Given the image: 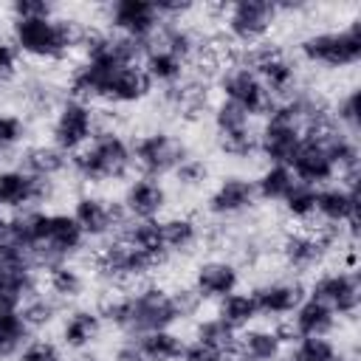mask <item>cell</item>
I'll use <instances>...</instances> for the list:
<instances>
[{
  "instance_id": "obj_1",
  "label": "cell",
  "mask_w": 361,
  "mask_h": 361,
  "mask_svg": "<svg viewBox=\"0 0 361 361\" xmlns=\"http://www.w3.org/2000/svg\"><path fill=\"white\" fill-rule=\"evenodd\" d=\"M99 316L104 324L121 330L130 338H138L152 330H166L180 322L175 296L164 285H141L133 293H116L99 302Z\"/></svg>"
},
{
  "instance_id": "obj_2",
  "label": "cell",
  "mask_w": 361,
  "mask_h": 361,
  "mask_svg": "<svg viewBox=\"0 0 361 361\" xmlns=\"http://www.w3.org/2000/svg\"><path fill=\"white\" fill-rule=\"evenodd\" d=\"M85 23L76 17H62L59 11L51 17H28L11 20V45L20 56L34 62H62L73 51H79L85 37Z\"/></svg>"
},
{
  "instance_id": "obj_3",
  "label": "cell",
  "mask_w": 361,
  "mask_h": 361,
  "mask_svg": "<svg viewBox=\"0 0 361 361\" xmlns=\"http://www.w3.org/2000/svg\"><path fill=\"white\" fill-rule=\"evenodd\" d=\"M68 172L90 186L127 180L133 172V147L118 130L99 127V133L79 152L71 155Z\"/></svg>"
},
{
  "instance_id": "obj_4",
  "label": "cell",
  "mask_w": 361,
  "mask_h": 361,
  "mask_svg": "<svg viewBox=\"0 0 361 361\" xmlns=\"http://www.w3.org/2000/svg\"><path fill=\"white\" fill-rule=\"evenodd\" d=\"M296 54L302 62L324 71H347L361 62V20L353 17L341 28L310 31L299 39Z\"/></svg>"
},
{
  "instance_id": "obj_5",
  "label": "cell",
  "mask_w": 361,
  "mask_h": 361,
  "mask_svg": "<svg viewBox=\"0 0 361 361\" xmlns=\"http://www.w3.org/2000/svg\"><path fill=\"white\" fill-rule=\"evenodd\" d=\"M223 31L240 48H254L268 39L279 20V6L271 0H237L220 8Z\"/></svg>"
},
{
  "instance_id": "obj_6",
  "label": "cell",
  "mask_w": 361,
  "mask_h": 361,
  "mask_svg": "<svg viewBox=\"0 0 361 361\" xmlns=\"http://www.w3.org/2000/svg\"><path fill=\"white\" fill-rule=\"evenodd\" d=\"M99 127L102 113L93 104L65 96L51 113V144L59 147L65 155H73L99 133Z\"/></svg>"
},
{
  "instance_id": "obj_7",
  "label": "cell",
  "mask_w": 361,
  "mask_h": 361,
  "mask_svg": "<svg viewBox=\"0 0 361 361\" xmlns=\"http://www.w3.org/2000/svg\"><path fill=\"white\" fill-rule=\"evenodd\" d=\"M130 147H133V169H138V175H147V178L172 175L178 164L189 155L186 141L169 130L141 133L135 141H130Z\"/></svg>"
},
{
  "instance_id": "obj_8",
  "label": "cell",
  "mask_w": 361,
  "mask_h": 361,
  "mask_svg": "<svg viewBox=\"0 0 361 361\" xmlns=\"http://www.w3.org/2000/svg\"><path fill=\"white\" fill-rule=\"evenodd\" d=\"M240 62H245L259 82L265 85V90L271 93V99H285L299 87V65L296 59L282 51L274 42H259L254 48H245V54L240 56Z\"/></svg>"
},
{
  "instance_id": "obj_9",
  "label": "cell",
  "mask_w": 361,
  "mask_h": 361,
  "mask_svg": "<svg viewBox=\"0 0 361 361\" xmlns=\"http://www.w3.org/2000/svg\"><path fill=\"white\" fill-rule=\"evenodd\" d=\"M217 90H220V99L223 102H231L234 107L245 110L251 118L257 116H265L274 104L271 93L265 90V85L259 82V76L240 59L223 65L217 71V79H214Z\"/></svg>"
},
{
  "instance_id": "obj_10",
  "label": "cell",
  "mask_w": 361,
  "mask_h": 361,
  "mask_svg": "<svg viewBox=\"0 0 361 361\" xmlns=\"http://www.w3.org/2000/svg\"><path fill=\"white\" fill-rule=\"evenodd\" d=\"M344 243V231L333 226H322L319 231H288L279 243V254L285 268L293 274H307L324 262V257Z\"/></svg>"
},
{
  "instance_id": "obj_11",
  "label": "cell",
  "mask_w": 361,
  "mask_h": 361,
  "mask_svg": "<svg viewBox=\"0 0 361 361\" xmlns=\"http://www.w3.org/2000/svg\"><path fill=\"white\" fill-rule=\"evenodd\" d=\"M93 268L107 282H138L147 274H152L158 265L147 254H141L130 243H124L118 234H113L93 254Z\"/></svg>"
},
{
  "instance_id": "obj_12",
  "label": "cell",
  "mask_w": 361,
  "mask_h": 361,
  "mask_svg": "<svg viewBox=\"0 0 361 361\" xmlns=\"http://www.w3.org/2000/svg\"><path fill=\"white\" fill-rule=\"evenodd\" d=\"M37 290V262L23 248L6 243L0 248V307L20 310L23 302Z\"/></svg>"
},
{
  "instance_id": "obj_13",
  "label": "cell",
  "mask_w": 361,
  "mask_h": 361,
  "mask_svg": "<svg viewBox=\"0 0 361 361\" xmlns=\"http://www.w3.org/2000/svg\"><path fill=\"white\" fill-rule=\"evenodd\" d=\"M307 296L319 299L322 305H327L338 322L341 319H355L358 316V307H361V282H358V274L355 271H344V268H336V271H322L313 276V282L305 288Z\"/></svg>"
},
{
  "instance_id": "obj_14",
  "label": "cell",
  "mask_w": 361,
  "mask_h": 361,
  "mask_svg": "<svg viewBox=\"0 0 361 361\" xmlns=\"http://www.w3.org/2000/svg\"><path fill=\"white\" fill-rule=\"evenodd\" d=\"M56 180H42L28 175L23 166H0V212H28L54 195Z\"/></svg>"
},
{
  "instance_id": "obj_15",
  "label": "cell",
  "mask_w": 361,
  "mask_h": 361,
  "mask_svg": "<svg viewBox=\"0 0 361 361\" xmlns=\"http://www.w3.org/2000/svg\"><path fill=\"white\" fill-rule=\"evenodd\" d=\"M161 17L155 3L149 0H113L104 6V25L113 34L138 39V42H149L152 34L161 28Z\"/></svg>"
},
{
  "instance_id": "obj_16",
  "label": "cell",
  "mask_w": 361,
  "mask_h": 361,
  "mask_svg": "<svg viewBox=\"0 0 361 361\" xmlns=\"http://www.w3.org/2000/svg\"><path fill=\"white\" fill-rule=\"evenodd\" d=\"M71 217L82 228L85 240H107V237L118 234V228L127 223L121 203H113V200L93 195V192H85L73 200Z\"/></svg>"
},
{
  "instance_id": "obj_17",
  "label": "cell",
  "mask_w": 361,
  "mask_h": 361,
  "mask_svg": "<svg viewBox=\"0 0 361 361\" xmlns=\"http://www.w3.org/2000/svg\"><path fill=\"white\" fill-rule=\"evenodd\" d=\"M257 206V192H254V178L231 172L223 175L212 192L206 195V214L214 220H234L248 214Z\"/></svg>"
},
{
  "instance_id": "obj_18",
  "label": "cell",
  "mask_w": 361,
  "mask_h": 361,
  "mask_svg": "<svg viewBox=\"0 0 361 361\" xmlns=\"http://www.w3.org/2000/svg\"><path fill=\"white\" fill-rule=\"evenodd\" d=\"M118 203L127 220H161V214L169 206V189L164 186L161 178L135 175L127 180Z\"/></svg>"
},
{
  "instance_id": "obj_19",
  "label": "cell",
  "mask_w": 361,
  "mask_h": 361,
  "mask_svg": "<svg viewBox=\"0 0 361 361\" xmlns=\"http://www.w3.org/2000/svg\"><path fill=\"white\" fill-rule=\"evenodd\" d=\"M251 296L257 302L259 319L285 322L299 307V302L307 296V290L299 279H268V282H259L257 288H251Z\"/></svg>"
},
{
  "instance_id": "obj_20",
  "label": "cell",
  "mask_w": 361,
  "mask_h": 361,
  "mask_svg": "<svg viewBox=\"0 0 361 361\" xmlns=\"http://www.w3.org/2000/svg\"><path fill=\"white\" fill-rule=\"evenodd\" d=\"M237 288H240V268L226 257H209V259L197 262V268L192 274V290L197 293L200 302H206V299L220 302L223 296L234 293Z\"/></svg>"
},
{
  "instance_id": "obj_21",
  "label": "cell",
  "mask_w": 361,
  "mask_h": 361,
  "mask_svg": "<svg viewBox=\"0 0 361 361\" xmlns=\"http://www.w3.org/2000/svg\"><path fill=\"white\" fill-rule=\"evenodd\" d=\"M288 166H290V172L299 183H307V186H316V189H322V186H327L338 178L327 149L322 147V141L316 135L302 138V144H299V149H296V155L290 158Z\"/></svg>"
},
{
  "instance_id": "obj_22",
  "label": "cell",
  "mask_w": 361,
  "mask_h": 361,
  "mask_svg": "<svg viewBox=\"0 0 361 361\" xmlns=\"http://www.w3.org/2000/svg\"><path fill=\"white\" fill-rule=\"evenodd\" d=\"M102 316L96 307H73L62 316L59 324V347L71 350V353H87L99 336H102Z\"/></svg>"
},
{
  "instance_id": "obj_23",
  "label": "cell",
  "mask_w": 361,
  "mask_h": 361,
  "mask_svg": "<svg viewBox=\"0 0 361 361\" xmlns=\"http://www.w3.org/2000/svg\"><path fill=\"white\" fill-rule=\"evenodd\" d=\"M316 217L324 226L344 228L358 223V192L344 183H327L316 195Z\"/></svg>"
},
{
  "instance_id": "obj_24",
  "label": "cell",
  "mask_w": 361,
  "mask_h": 361,
  "mask_svg": "<svg viewBox=\"0 0 361 361\" xmlns=\"http://www.w3.org/2000/svg\"><path fill=\"white\" fill-rule=\"evenodd\" d=\"M285 355V341L276 333V327L251 324L237 333L234 358L237 361H279Z\"/></svg>"
},
{
  "instance_id": "obj_25",
  "label": "cell",
  "mask_w": 361,
  "mask_h": 361,
  "mask_svg": "<svg viewBox=\"0 0 361 361\" xmlns=\"http://www.w3.org/2000/svg\"><path fill=\"white\" fill-rule=\"evenodd\" d=\"M288 324H290L293 338H305V336H333L341 322L327 305H322L313 296H305L299 307L288 316Z\"/></svg>"
},
{
  "instance_id": "obj_26",
  "label": "cell",
  "mask_w": 361,
  "mask_h": 361,
  "mask_svg": "<svg viewBox=\"0 0 361 361\" xmlns=\"http://www.w3.org/2000/svg\"><path fill=\"white\" fill-rule=\"evenodd\" d=\"M68 164H71V155H65L59 147H54L51 141H39V144H28L23 147L20 152V164L28 175L34 178H42V180H56L62 172H68Z\"/></svg>"
},
{
  "instance_id": "obj_27",
  "label": "cell",
  "mask_w": 361,
  "mask_h": 361,
  "mask_svg": "<svg viewBox=\"0 0 361 361\" xmlns=\"http://www.w3.org/2000/svg\"><path fill=\"white\" fill-rule=\"evenodd\" d=\"M141 68L149 76V82L152 85H161L164 90L166 87H175V85H180L186 79V62L180 56L158 48V45H149V42H147V51L141 56Z\"/></svg>"
},
{
  "instance_id": "obj_28",
  "label": "cell",
  "mask_w": 361,
  "mask_h": 361,
  "mask_svg": "<svg viewBox=\"0 0 361 361\" xmlns=\"http://www.w3.org/2000/svg\"><path fill=\"white\" fill-rule=\"evenodd\" d=\"M118 237L124 243H130L135 251L147 254L155 265H164L166 262V248H164V240H161V226L158 220H127L121 228H118Z\"/></svg>"
},
{
  "instance_id": "obj_29",
  "label": "cell",
  "mask_w": 361,
  "mask_h": 361,
  "mask_svg": "<svg viewBox=\"0 0 361 361\" xmlns=\"http://www.w3.org/2000/svg\"><path fill=\"white\" fill-rule=\"evenodd\" d=\"M166 254H186L200 243V226L189 214H166L158 220Z\"/></svg>"
},
{
  "instance_id": "obj_30",
  "label": "cell",
  "mask_w": 361,
  "mask_h": 361,
  "mask_svg": "<svg viewBox=\"0 0 361 361\" xmlns=\"http://www.w3.org/2000/svg\"><path fill=\"white\" fill-rule=\"evenodd\" d=\"M87 288V276L73 262H56L45 268V290L56 302H76Z\"/></svg>"
},
{
  "instance_id": "obj_31",
  "label": "cell",
  "mask_w": 361,
  "mask_h": 361,
  "mask_svg": "<svg viewBox=\"0 0 361 361\" xmlns=\"http://www.w3.org/2000/svg\"><path fill=\"white\" fill-rule=\"evenodd\" d=\"M214 316H217L223 324H228L234 333L251 327V324L259 319V313H257V302H254L251 290H243V288H237L234 293L223 296V299L217 302V313H214Z\"/></svg>"
},
{
  "instance_id": "obj_32",
  "label": "cell",
  "mask_w": 361,
  "mask_h": 361,
  "mask_svg": "<svg viewBox=\"0 0 361 361\" xmlns=\"http://www.w3.org/2000/svg\"><path fill=\"white\" fill-rule=\"evenodd\" d=\"M293 183H296V178L288 164H265L259 169V175L254 178V192H257V200L282 203L288 197V192L293 189Z\"/></svg>"
},
{
  "instance_id": "obj_33",
  "label": "cell",
  "mask_w": 361,
  "mask_h": 361,
  "mask_svg": "<svg viewBox=\"0 0 361 361\" xmlns=\"http://www.w3.org/2000/svg\"><path fill=\"white\" fill-rule=\"evenodd\" d=\"M135 344L147 361H180L186 338L180 333H175L172 327H166V330H152V333L138 336Z\"/></svg>"
},
{
  "instance_id": "obj_34",
  "label": "cell",
  "mask_w": 361,
  "mask_h": 361,
  "mask_svg": "<svg viewBox=\"0 0 361 361\" xmlns=\"http://www.w3.org/2000/svg\"><path fill=\"white\" fill-rule=\"evenodd\" d=\"M34 338L28 324L23 322L20 310L0 307V361H11L23 353V347Z\"/></svg>"
},
{
  "instance_id": "obj_35",
  "label": "cell",
  "mask_w": 361,
  "mask_h": 361,
  "mask_svg": "<svg viewBox=\"0 0 361 361\" xmlns=\"http://www.w3.org/2000/svg\"><path fill=\"white\" fill-rule=\"evenodd\" d=\"M192 338L200 341V344H206V347H212V350H217V353H223V355H228V358H234L237 333H234L228 324H223L217 316L197 319V322H195V333H192Z\"/></svg>"
},
{
  "instance_id": "obj_36",
  "label": "cell",
  "mask_w": 361,
  "mask_h": 361,
  "mask_svg": "<svg viewBox=\"0 0 361 361\" xmlns=\"http://www.w3.org/2000/svg\"><path fill=\"white\" fill-rule=\"evenodd\" d=\"M341 347L330 336H305L285 347L279 361H333Z\"/></svg>"
},
{
  "instance_id": "obj_37",
  "label": "cell",
  "mask_w": 361,
  "mask_h": 361,
  "mask_svg": "<svg viewBox=\"0 0 361 361\" xmlns=\"http://www.w3.org/2000/svg\"><path fill=\"white\" fill-rule=\"evenodd\" d=\"M20 316H23V322L28 324L31 333L45 330V327H51V324L56 322V316H59V302H56L51 293L37 290V293H31V296L23 302Z\"/></svg>"
},
{
  "instance_id": "obj_38",
  "label": "cell",
  "mask_w": 361,
  "mask_h": 361,
  "mask_svg": "<svg viewBox=\"0 0 361 361\" xmlns=\"http://www.w3.org/2000/svg\"><path fill=\"white\" fill-rule=\"evenodd\" d=\"M330 118L338 130H344L347 135L358 138L361 130V104H358V87H347L333 104H330Z\"/></svg>"
},
{
  "instance_id": "obj_39",
  "label": "cell",
  "mask_w": 361,
  "mask_h": 361,
  "mask_svg": "<svg viewBox=\"0 0 361 361\" xmlns=\"http://www.w3.org/2000/svg\"><path fill=\"white\" fill-rule=\"evenodd\" d=\"M172 178H175V186H178L180 192H197V189H203V186L212 180V166H209L206 158L189 152V155L178 164V169L172 172Z\"/></svg>"
},
{
  "instance_id": "obj_40",
  "label": "cell",
  "mask_w": 361,
  "mask_h": 361,
  "mask_svg": "<svg viewBox=\"0 0 361 361\" xmlns=\"http://www.w3.org/2000/svg\"><path fill=\"white\" fill-rule=\"evenodd\" d=\"M316 195L319 189L316 186H307V183H293V189L288 192V197L279 203L285 209V214L296 223H310L316 217Z\"/></svg>"
},
{
  "instance_id": "obj_41",
  "label": "cell",
  "mask_w": 361,
  "mask_h": 361,
  "mask_svg": "<svg viewBox=\"0 0 361 361\" xmlns=\"http://www.w3.org/2000/svg\"><path fill=\"white\" fill-rule=\"evenodd\" d=\"M214 141H217V149L231 161H251L257 155V127L214 135Z\"/></svg>"
},
{
  "instance_id": "obj_42",
  "label": "cell",
  "mask_w": 361,
  "mask_h": 361,
  "mask_svg": "<svg viewBox=\"0 0 361 361\" xmlns=\"http://www.w3.org/2000/svg\"><path fill=\"white\" fill-rule=\"evenodd\" d=\"M212 124H214V135H226V133H237V130L254 127V118H251L245 110L234 107L231 102H223V99H220V102L212 107Z\"/></svg>"
},
{
  "instance_id": "obj_43",
  "label": "cell",
  "mask_w": 361,
  "mask_h": 361,
  "mask_svg": "<svg viewBox=\"0 0 361 361\" xmlns=\"http://www.w3.org/2000/svg\"><path fill=\"white\" fill-rule=\"evenodd\" d=\"M62 99H65V96H59L56 87H54L51 82H45V79H31V82H25V87H23V102H25L31 110H37V113H54Z\"/></svg>"
},
{
  "instance_id": "obj_44",
  "label": "cell",
  "mask_w": 361,
  "mask_h": 361,
  "mask_svg": "<svg viewBox=\"0 0 361 361\" xmlns=\"http://www.w3.org/2000/svg\"><path fill=\"white\" fill-rule=\"evenodd\" d=\"M28 135V121L14 110H0V152L17 149Z\"/></svg>"
},
{
  "instance_id": "obj_45",
  "label": "cell",
  "mask_w": 361,
  "mask_h": 361,
  "mask_svg": "<svg viewBox=\"0 0 361 361\" xmlns=\"http://www.w3.org/2000/svg\"><path fill=\"white\" fill-rule=\"evenodd\" d=\"M17 361H65V355L62 347L54 344L51 338H31L17 355Z\"/></svg>"
},
{
  "instance_id": "obj_46",
  "label": "cell",
  "mask_w": 361,
  "mask_h": 361,
  "mask_svg": "<svg viewBox=\"0 0 361 361\" xmlns=\"http://www.w3.org/2000/svg\"><path fill=\"white\" fill-rule=\"evenodd\" d=\"M59 8L54 3H45V0H14L8 6V14L11 20H28V17H51L56 14Z\"/></svg>"
},
{
  "instance_id": "obj_47",
  "label": "cell",
  "mask_w": 361,
  "mask_h": 361,
  "mask_svg": "<svg viewBox=\"0 0 361 361\" xmlns=\"http://www.w3.org/2000/svg\"><path fill=\"white\" fill-rule=\"evenodd\" d=\"M17 68H20V54L14 51L11 39L0 37V82H8L17 76Z\"/></svg>"
},
{
  "instance_id": "obj_48",
  "label": "cell",
  "mask_w": 361,
  "mask_h": 361,
  "mask_svg": "<svg viewBox=\"0 0 361 361\" xmlns=\"http://www.w3.org/2000/svg\"><path fill=\"white\" fill-rule=\"evenodd\" d=\"M180 361H234V358H228V355H223V353H217V350H212V347H206V344L192 338V341H186Z\"/></svg>"
},
{
  "instance_id": "obj_49",
  "label": "cell",
  "mask_w": 361,
  "mask_h": 361,
  "mask_svg": "<svg viewBox=\"0 0 361 361\" xmlns=\"http://www.w3.org/2000/svg\"><path fill=\"white\" fill-rule=\"evenodd\" d=\"M110 361H147V358H144V353L138 350L135 338H127V341L116 344V350L110 353Z\"/></svg>"
},
{
  "instance_id": "obj_50",
  "label": "cell",
  "mask_w": 361,
  "mask_h": 361,
  "mask_svg": "<svg viewBox=\"0 0 361 361\" xmlns=\"http://www.w3.org/2000/svg\"><path fill=\"white\" fill-rule=\"evenodd\" d=\"M8 228H11V217L6 212H0V248L8 243Z\"/></svg>"
},
{
  "instance_id": "obj_51",
  "label": "cell",
  "mask_w": 361,
  "mask_h": 361,
  "mask_svg": "<svg viewBox=\"0 0 361 361\" xmlns=\"http://www.w3.org/2000/svg\"><path fill=\"white\" fill-rule=\"evenodd\" d=\"M333 361H358V353H355V347L353 350H338Z\"/></svg>"
},
{
  "instance_id": "obj_52",
  "label": "cell",
  "mask_w": 361,
  "mask_h": 361,
  "mask_svg": "<svg viewBox=\"0 0 361 361\" xmlns=\"http://www.w3.org/2000/svg\"><path fill=\"white\" fill-rule=\"evenodd\" d=\"M79 361H102V358H99V355H82Z\"/></svg>"
}]
</instances>
